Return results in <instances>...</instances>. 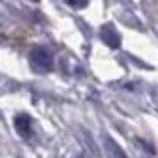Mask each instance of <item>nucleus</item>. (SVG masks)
I'll return each instance as SVG.
<instances>
[{
    "mask_svg": "<svg viewBox=\"0 0 158 158\" xmlns=\"http://www.w3.org/2000/svg\"><path fill=\"white\" fill-rule=\"evenodd\" d=\"M30 63L38 71H52L53 69V56L48 48L38 46L30 52Z\"/></svg>",
    "mask_w": 158,
    "mask_h": 158,
    "instance_id": "obj_1",
    "label": "nucleus"
},
{
    "mask_svg": "<svg viewBox=\"0 0 158 158\" xmlns=\"http://www.w3.org/2000/svg\"><path fill=\"white\" fill-rule=\"evenodd\" d=\"M101 40L111 49H118V48H121V36H118L117 28L113 26V24H105V26H101Z\"/></svg>",
    "mask_w": 158,
    "mask_h": 158,
    "instance_id": "obj_2",
    "label": "nucleus"
},
{
    "mask_svg": "<svg viewBox=\"0 0 158 158\" xmlns=\"http://www.w3.org/2000/svg\"><path fill=\"white\" fill-rule=\"evenodd\" d=\"M14 128L22 138H30L32 136V117L26 113H20L14 117Z\"/></svg>",
    "mask_w": 158,
    "mask_h": 158,
    "instance_id": "obj_3",
    "label": "nucleus"
},
{
    "mask_svg": "<svg viewBox=\"0 0 158 158\" xmlns=\"http://www.w3.org/2000/svg\"><path fill=\"white\" fill-rule=\"evenodd\" d=\"M105 146H107V152H111V154H115V156H125V152L121 150L117 144H115V140L113 138H105Z\"/></svg>",
    "mask_w": 158,
    "mask_h": 158,
    "instance_id": "obj_4",
    "label": "nucleus"
},
{
    "mask_svg": "<svg viewBox=\"0 0 158 158\" xmlns=\"http://www.w3.org/2000/svg\"><path fill=\"white\" fill-rule=\"evenodd\" d=\"M67 4L71 8H85L89 4V0H67Z\"/></svg>",
    "mask_w": 158,
    "mask_h": 158,
    "instance_id": "obj_5",
    "label": "nucleus"
}]
</instances>
